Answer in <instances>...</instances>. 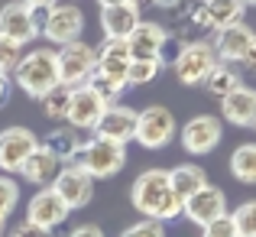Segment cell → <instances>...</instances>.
Listing matches in <instances>:
<instances>
[{"instance_id":"47","label":"cell","mask_w":256,"mask_h":237,"mask_svg":"<svg viewBox=\"0 0 256 237\" xmlns=\"http://www.w3.org/2000/svg\"><path fill=\"white\" fill-rule=\"evenodd\" d=\"M253 130H256V120H253Z\"/></svg>"},{"instance_id":"16","label":"cell","mask_w":256,"mask_h":237,"mask_svg":"<svg viewBox=\"0 0 256 237\" xmlns=\"http://www.w3.org/2000/svg\"><path fill=\"white\" fill-rule=\"evenodd\" d=\"M256 33L250 30L246 23H237V26H227V30L214 33L211 46H214V56H218V62H227V65H240L246 59V52H250Z\"/></svg>"},{"instance_id":"41","label":"cell","mask_w":256,"mask_h":237,"mask_svg":"<svg viewBox=\"0 0 256 237\" xmlns=\"http://www.w3.org/2000/svg\"><path fill=\"white\" fill-rule=\"evenodd\" d=\"M156 7H162V10H175V7L182 4V0H152Z\"/></svg>"},{"instance_id":"29","label":"cell","mask_w":256,"mask_h":237,"mask_svg":"<svg viewBox=\"0 0 256 237\" xmlns=\"http://www.w3.org/2000/svg\"><path fill=\"white\" fill-rule=\"evenodd\" d=\"M68 98H72V88L65 85H56L49 94L42 98V114L49 120H65V114H68Z\"/></svg>"},{"instance_id":"11","label":"cell","mask_w":256,"mask_h":237,"mask_svg":"<svg viewBox=\"0 0 256 237\" xmlns=\"http://www.w3.org/2000/svg\"><path fill=\"white\" fill-rule=\"evenodd\" d=\"M68 214H72L68 205H65L49 185L39 188L30 198V205H26V221H30L32 227H39L42 234H52L56 227H62L65 221H68Z\"/></svg>"},{"instance_id":"20","label":"cell","mask_w":256,"mask_h":237,"mask_svg":"<svg viewBox=\"0 0 256 237\" xmlns=\"http://www.w3.org/2000/svg\"><path fill=\"white\" fill-rule=\"evenodd\" d=\"M140 10L133 4H117V7H100V33H104V39H124L130 36L133 30H136L140 23Z\"/></svg>"},{"instance_id":"19","label":"cell","mask_w":256,"mask_h":237,"mask_svg":"<svg viewBox=\"0 0 256 237\" xmlns=\"http://www.w3.org/2000/svg\"><path fill=\"white\" fill-rule=\"evenodd\" d=\"M166 26L152 23V20H140L136 30L126 36V49L133 52V59H159V49L166 43Z\"/></svg>"},{"instance_id":"31","label":"cell","mask_w":256,"mask_h":237,"mask_svg":"<svg viewBox=\"0 0 256 237\" xmlns=\"http://www.w3.org/2000/svg\"><path fill=\"white\" fill-rule=\"evenodd\" d=\"M20 205V182L13 175L0 172V218H10V211Z\"/></svg>"},{"instance_id":"30","label":"cell","mask_w":256,"mask_h":237,"mask_svg":"<svg viewBox=\"0 0 256 237\" xmlns=\"http://www.w3.org/2000/svg\"><path fill=\"white\" fill-rule=\"evenodd\" d=\"M230 221H234L237 237H256V198H250V201H244V205L234 208Z\"/></svg>"},{"instance_id":"7","label":"cell","mask_w":256,"mask_h":237,"mask_svg":"<svg viewBox=\"0 0 256 237\" xmlns=\"http://www.w3.org/2000/svg\"><path fill=\"white\" fill-rule=\"evenodd\" d=\"M218 65V56H214L211 39H188L185 49L178 52V59L172 62V72L182 85H201L211 69Z\"/></svg>"},{"instance_id":"23","label":"cell","mask_w":256,"mask_h":237,"mask_svg":"<svg viewBox=\"0 0 256 237\" xmlns=\"http://www.w3.org/2000/svg\"><path fill=\"white\" fill-rule=\"evenodd\" d=\"M58 169H62V162L52 156L49 150H42L39 146L36 153H30V159L23 162V169H20V175H23V182H30V185H52V179L58 175Z\"/></svg>"},{"instance_id":"14","label":"cell","mask_w":256,"mask_h":237,"mask_svg":"<svg viewBox=\"0 0 256 237\" xmlns=\"http://www.w3.org/2000/svg\"><path fill=\"white\" fill-rule=\"evenodd\" d=\"M107 111V104L98 98V94L91 91L88 85L82 88H72V98H68V114H65V124L72 127V130H94L100 120V114Z\"/></svg>"},{"instance_id":"40","label":"cell","mask_w":256,"mask_h":237,"mask_svg":"<svg viewBox=\"0 0 256 237\" xmlns=\"http://www.w3.org/2000/svg\"><path fill=\"white\" fill-rule=\"evenodd\" d=\"M240 65H244V69H256V39H253L250 52H246V59H244V62H240Z\"/></svg>"},{"instance_id":"2","label":"cell","mask_w":256,"mask_h":237,"mask_svg":"<svg viewBox=\"0 0 256 237\" xmlns=\"http://www.w3.org/2000/svg\"><path fill=\"white\" fill-rule=\"evenodd\" d=\"M13 81L23 94L42 101L52 88L58 85V65H56V49H32L20 59L13 69Z\"/></svg>"},{"instance_id":"8","label":"cell","mask_w":256,"mask_h":237,"mask_svg":"<svg viewBox=\"0 0 256 237\" xmlns=\"http://www.w3.org/2000/svg\"><path fill=\"white\" fill-rule=\"evenodd\" d=\"M46 13H36L23 4V0H10L0 7V36L10 39L16 46H30L39 39V26H42Z\"/></svg>"},{"instance_id":"35","label":"cell","mask_w":256,"mask_h":237,"mask_svg":"<svg viewBox=\"0 0 256 237\" xmlns=\"http://www.w3.org/2000/svg\"><path fill=\"white\" fill-rule=\"evenodd\" d=\"M201 237H237L230 214H224V218H218V221H211V224H204V227H201Z\"/></svg>"},{"instance_id":"1","label":"cell","mask_w":256,"mask_h":237,"mask_svg":"<svg viewBox=\"0 0 256 237\" xmlns=\"http://www.w3.org/2000/svg\"><path fill=\"white\" fill-rule=\"evenodd\" d=\"M130 205L150 221H172L182 214V201L169 185V169H146L130 185Z\"/></svg>"},{"instance_id":"17","label":"cell","mask_w":256,"mask_h":237,"mask_svg":"<svg viewBox=\"0 0 256 237\" xmlns=\"http://www.w3.org/2000/svg\"><path fill=\"white\" fill-rule=\"evenodd\" d=\"M220 120L234 127H250L253 130V120H256V88L250 85H240L234 88L227 98H220Z\"/></svg>"},{"instance_id":"32","label":"cell","mask_w":256,"mask_h":237,"mask_svg":"<svg viewBox=\"0 0 256 237\" xmlns=\"http://www.w3.org/2000/svg\"><path fill=\"white\" fill-rule=\"evenodd\" d=\"M20 59H23V46H16V43H10V39L0 36V75L10 78L13 69L20 65Z\"/></svg>"},{"instance_id":"43","label":"cell","mask_w":256,"mask_h":237,"mask_svg":"<svg viewBox=\"0 0 256 237\" xmlns=\"http://www.w3.org/2000/svg\"><path fill=\"white\" fill-rule=\"evenodd\" d=\"M146 4H152V0H133V7H136V10H143Z\"/></svg>"},{"instance_id":"13","label":"cell","mask_w":256,"mask_h":237,"mask_svg":"<svg viewBox=\"0 0 256 237\" xmlns=\"http://www.w3.org/2000/svg\"><path fill=\"white\" fill-rule=\"evenodd\" d=\"M182 214H185L188 221H194L198 227H204V224H211V221L224 218V214H227V195H224V188H218V185L208 182L201 192H194L192 198L182 205Z\"/></svg>"},{"instance_id":"34","label":"cell","mask_w":256,"mask_h":237,"mask_svg":"<svg viewBox=\"0 0 256 237\" xmlns=\"http://www.w3.org/2000/svg\"><path fill=\"white\" fill-rule=\"evenodd\" d=\"M120 237H166V224L162 221H150V218H140L133 224H126Z\"/></svg>"},{"instance_id":"3","label":"cell","mask_w":256,"mask_h":237,"mask_svg":"<svg viewBox=\"0 0 256 237\" xmlns=\"http://www.w3.org/2000/svg\"><path fill=\"white\" fill-rule=\"evenodd\" d=\"M72 166L84 169L91 179H114L126 166V146L114 143V140H104V137H91L82 143V150L72 159Z\"/></svg>"},{"instance_id":"12","label":"cell","mask_w":256,"mask_h":237,"mask_svg":"<svg viewBox=\"0 0 256 237\" xmlns=\"http://www.w3.org/2000/svg\"><path fill=\"white\" fill-rule=\"evenodd\" d=\"M49 188L65 201V205H68V211H78V208H84L88 201L94 198V179L84 172V169L72 166V162L58 169V175L52 179Z\"/></svg>"},{"instance_id":"6","label":"cell","mask_w":256,"mask_h":237,"mask_svg":"<svg viewBox=\"0 0 256 237\" xmlns=\"http://www.w3.org/2000/svg\"><path fill=\"white\" fill-rule=\"evenodd\" d=\"M82 30H84V13L78 4H52L42 17V26H39V36L52 46H68V43H78L82 39Z\"/></svg>"},{"instance_id":"28","label":"cell","mask_w":256,"mask_h":237,"mask_svg":"<svg viewBox=\"0 0 256 237\" xmlns=\"http://www.w3.org/2000/svg\"><path fill=\"white\" fill-rule=\"evenodd\" d=\"M88 88H91V91L98 94V98L104 101L107 107H110V104H120V98H124V91H126L124 81H114V78H107V75H98V72L91 75Z\"/></svg>"},{"instance_id":"36","label":"cell","mask_w":256,"mask_h":237,"mask_svg":"<svg viewBox=\"0 0 256 237\" xmlns=\"http://www.w3.org/2000/svg\"><path fill=\"white\" fill-rule=\"evenodd\" d=\"M10 237H46V234L39 231V227H32L30 221H20V224L10 231Z\"/></svg>"},{"instance_id":"26","label":"cell","mask_w":256,"mask_h":237,"mask_svg":"<svg viewBox=\"0 0 256 237\" xmlns=\"http://www.w3.org/2000/svg\"><path fill=\"white\" fill-rule=\"evenodd\" d=\"M230 175L237 182L256 185V143H240L230 153Z\"/></svg>"},{"instance_id":"38","label":"cell","mask_w":256,"mask_h":237,"mask_svg":"<svg viewBox=\"0 0 256 237\" xmlns=\"http://www.w3.org/2000/svg\"><path fill=\"white\" fill-rule=\"evenodd\" d=\"M23 4L30 7V10H36V13H46L52 4H58V0H23Z\"/></svg>"},{"instance_id":"9","label":"cell","mask_w":256,"mask_h":237,"mask_svg":"<svg viewBox=\"0 0 256 237\" xmlns=\"http://www.w3.org/2000/svg\"><path fill=\"white\" fill-rule=\"evenodd\" d=\"M178 140H182V150L188 156H208L224 140V120L214 117V114H198V117H192L182 127Z\"/></svg>"},{"instance_id":"33","label":"cell","mask_w":256,"mask_h":237,"mask_svg":"<svg viewBox=\"0 0 256 237\" xmlns=\"http://www.w3.org/2000/svg\"><path fill=\"white\" fill-rule=\"evenodd\" d=\"M185 43H188L185 30H172V33H166V43H162V49H159V62H162V65H172L175 59H178V52L185 49Z\"/></svg>"},{"instance_id":"10","label":"cell","mask_w":256,"mask_h":237,"mask_svg":"<svg viewBox=\"0 0 256 237\" xmlns=\"http://www.w3.org/2000/svg\"><path fill=\"white\" fill-rule=\"evenodd\" d=\"M39 150V137L26 127H6L0 130V172L13 175L23 169V162L30 159V153Z\"/></svg>"},{"instance_id":"42","label":"cell","mask_w":256,"mask_h":237,"mask_svg":"<svg viewBox=\"0 0 256 237\" xmlns=\"http://www.w3.org/2000/svg\"><path fill=\"white\" fill-rule=\"evenodd\" d=\"M100 7H117V4H133V0H98Z\"/></svg>"},{"instance_id":"5","label":"cell","mask_w":256,"mask_h":237,"mask_svg":"<svg viewBox=\"0 0 256 237\" xmlns=\"http://www.w3.org/2000/svg\"><path fill=\"white\" fill-rule=\"evenodd\" d=\"M178 133V124H175V114L162 104H150L143 111H136V140L143 150H166V146L175 140Z\"/></svg>"},{"instance_id":"22","label":"cell","mask_w":256,"mask_h":237,"mask_svg":"<svg viewBox=\"0 0 256 237\" xmlns=\"http://www.w3.org/2000/svg\"><path fill=\"white\" fill-rule=\"evenodd\" d=\"M246 4L244 0H204V30H227V26L244 23Z\"/></svg>"},{"instance_id":"21","label":"cell","mask_w":256,"mask_h":237,"mask_svg":"<svg viewBox=\"0 0 256 237\" xmlns=\"http://www.w3.org/2000/svg\"><path fill=\"white\" fill-rule=\"evenodd\" d=\"M169 185H172L175 198L185 205L194 192H201V188L208 185V172L198 162H178L175 169H169Z\"/></svg>"},{"instance_id":"37","label":"cell","mask_w":256,"mask_h":237,"mask_svg":"<svg viewBox=\"0 0 256 237\" xmlns=\"http://www.w3.org/2000/svg\"><path fill=\"white\" fill-rule=\"evenodd\" d=\"M68 237H104V231L98 224H78L75 231H68Z\"/></svg>"},{"instance_id":"18","label":"cell","mask_w":256,"mask_h":237,"mask_svg":"<svg viewBox=\"0 0 256 237\" xmlns=\"http://www.w3.org/2000/svg\"><path fill=\"white\" fill-rule=\"evenodd\" d=\"M130 62H133V52L126 49L124 39H104V43H100V52H98V69H94V72L126 85Z\"/></svg>"},{"instance_id":"24","label":"cell","mask_w":256,"mask_h":237,"mask_svg":"<svg viewBox=\"0 0 256 237\" xmlns=\"http://www.w3.org/2000/svg\"><path fill=\"white\" fill-rule=\"evenodd\" d=\"M82 143H84V140H82V133H78V130H72V127H56V130H52L39 146H42V150H49L52 156L62 162V166H68V162L78 156Z\"/></svg>"},{"instance_id":"46","label":"cell","mask_w":256,"mask_h":237,"mask_svg":"<svg viewBox=\"0 0 256 237\" xmlns=\"http://www.w3.org/2000/svg\"><path fill=\"white\" fill-rule=\"evenodd\" d=\"M65 4H78V0H65Z\"/></svg>"},{"instance_id":"44","label":"cell","mask_w":256,"mask_h":237,"mask_svg":"<svg viewBox=\"0 0 256 237\" xmlns=\"http://www.w3.org/2000/svg\"><path fill=\"white\" fill-rule=\"evenodd\" d=\"M4 231H6V218H0V237H4Z\"/></svg>"},{"instance_id":"4","label":"cell","mask_w":256,"mask_h":237,"mask_svg":"<svg viewBox=\"0 0 256 237\" xmlns=\"http://www.w3.org/2000/svg\"><path fill=\"white\" fill-rule=\"evenodd\" d=\"M56 65H58V85L65 88H82L91 81L94 69H98V49L88 46L84 39L56 49Z\"/></svg>"},{"instance_id":"15","label":"cell","mask_w":256,"mask_h":237,"mask_svg":"<svg viewBox=\"0 0 256 237\" xmlns=\"http://www.w3.org/2000/svg\"><path fill=\"white\" fill-rule=\"evenodd\" d=\"M136 133V107L130 104H110L104 114H100L98 127H94V137L114 140V143L126 146Z\"/></svg>"},{"instance_id":"39","label":"cell","mask_w":256,"mask_h":237,"mask_svg":"<svg viewBox=\"0 0 256 237\" xmlns=\"http://www.w3.org/2000/svg\"><path fill=\"white\" fill-rule=\"evenodd\" d=\"M6 101H10V78L0 75V107H4Z\"/></svg>"},{"instance_id":"27","label":"cell","mask_w":256,"mask_h":237,"mask_svg":"<svg viewBox=\"0 0 256 237\" xmlns=\"http://www.w3.org/2000/svg\"><path fill=\"white\" fill-rule=\"evenodd\" d=\"M159 72H162V62H159V59H133L130 72H126V88L150 85V81L159 78Z\"/></svg>"},{"instance_id":"25","label":"cell","mask_w":256,"mask_h":237,"mask_svg":"<svg viewBox=\"0 0 256 237\" xmlns=\"http://www.w3.org/2000/svg\"><path fill=\"white\" fill-rule=\"evenodd\" d=\"M201 85H204V91H208V94H214V98L220 101V98H227V94H230L234 88H240V85H244V75L237 72V65L218 62V65L211 69V75L201 81Z\"/></svg>"},{"instance_id":"45","label":"cell","mask_w":256,"mask_h":237,"mask_svg":"<svg viewBox=\"0 0 256 237\" xmlns=\"http://www.w3.org/2000/svg\"><path fill=\"white\" fill-rule=\"evenodd\" d=\"M244 4H246V7H256V0H244Z\"/></svg>"}]
</instances>
